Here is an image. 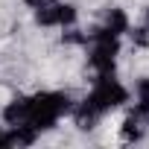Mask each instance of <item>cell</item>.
<instances>
[{"instance_id": "cell-1", "label": "cell", "mask_w": 149, "mask_h": 149, "mask_svg": "<svg viewBox=\"0 0 149 149\" xmlns=\"http://www.w3.org/2000/svg\"><path fill=\"white\" fill-rule=\"evenodd\" d=\"M82 100L88 105H94L100 114H117L123 111L129 102H132V91L129 85L120 79V73H114V76H100L88 85V91L82 94Z\"/></svg>"}, {"instance_id": "cell-2", "label": "cell", "mask_w": 149, "mask_h": 149, "mask_svg": "<svg viewBox=\"0 0 149 149\" xmlns=\"http://www.w3.org/2000/svg\"><path fill=\"white\" fill-rule=\"evenodd\" d=\"M82 18L79 12V3H73V0H53V3L41 6V9H32V24L38 29H64L70 24H76Z\"/></svg>"}, {"instance_id": "cell-3", "label": "cell", "mask_w": 149, "mask_h": 149, "mask_svg": "<svg viewBox=\"0 0 149 149\" xmlns=\"http://www.w3.org/2000/svg\"><path fill=\"white\" fill-rule=\"evenodd\" d=\"M120 143H143L149 140V108L140 102H129L117 123Z\"/></svg>"}, {"instance_id": "cell-4", "label": "cell", "mask_w": 149, "mask_h": 149, "mask_svg": "<svg viewBox=\"0 0 149 149\" xmlns=\"http://www.w3.org/2000/svg\"><path fill=\"white\" fill-rule=\"evenodd\" d=\"M0 120L6 126H29V94L18 88L3 105H0Z\"/></svg>"}, {"instance_id": "cell-5", "label": "cell", "mask_w": 149, "mask_h": 149, "mask_svg": "<svg viewBox=\"0 0 149 149\" xmlns=\"http://www.w3.org/2000/svg\"><path fill=\"white\" fill-rule=\"evenodd\" d=\"M38 143V132H32L29 126H6L0 129V149H26Z\"/></svg>"}, {"instance_id": "cell-6", "label": "cell", "mask_w": 149, "mask_h": 149, "mask_svg": "<svg viewBox=\"0 0 149 149\" xmlns=\"http://www.w3.org/2000/svg\"><path fill=\"white\" fill-rule=\"evenodd\" d=\"M126 38H129L132 50H149V21L143 18L140 24H129Z\"/></svg>"}, {"instance_id": "cell-7", "label": "cell", "mask_w": 149, "mask_h": 149, "mask_svg": "<svg viewBox=\"0 0 149 149\" xmlns=\"http://www.w3.org/2000/svg\"><path fill=\"white\" fill-rule=\"evenodd\" d=\"M47 3H53V0H21V6H26L29 12H32V9H41V6H47Z\"/></svg>"}, {"instance_id": "cell-8", "label": "cell", "mask_w": 149, "mask_h": 149, "mask_svg": "<svg viewBox=\"0 0 149 149\" xmlns=\"http://www.w3.org/2000/svg\"><path fill=\"white\" fill-rule=\"evenodd\" d=\"M143 18L149 21V3H143Z\"/></svg>"}]
</instances>
